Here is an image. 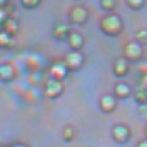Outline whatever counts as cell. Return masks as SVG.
<instances>
[{
	"label": "cell",
	"mask_w": 147,
	"mask_h": 147,
	"mask_svg": "<svg viewBox=\"0 0 147 147\" xmlns=\"http://www.w3.org/2000/svg\"><path fill=\"white\" fill-rule=\"evenodd\" d=\"M63 92V85L59 80H51L47 82L44 89V95L49 99H56Z\"/></svg>",
	"instance_id": "cell-2"
},
{
	"label": "cell",
	"mask_w": 147,
	"mask_h": 147,
	"mask_svg": "<svg viewBox=\"0 0 147 147\" xmlns=\"http://www.w3.org/2000/svg\"><path fill=\"white\" fill-rule=\"evenodd\" d=\"M69 45L75 49H80L81 46H82V43H83V39L82 37L80 36L79 34H71L69 36Z\"/></svg>",
	"instance_id": "cell-10"
},
{
	"label": "cell",
	"mask_w": 147,
	"mask_h": 147,
	"mask_svg": "<svg viewBox=\"0 0 147 147\" xmlns=\"http://www.w3.org/2000/svg\"><path fill=\"white\" fill-rule=\"evenodd\" d=\"M115 73L118 76H123L126 73V64L123 61H119L115 66Z\"/></svg>",
	"instance_id": "cell-14"
},
{
	"label": "cell",
	"mask_w": 147,
	"mask_h": 147,
	"mask_svg": "<svg viewBox=\"0 0 147 147\" xmlns=\"http://www.w3.org/2000/svg\"><path fill=\"white\" fill-rule=\"evenodd\" d=\"M12 42V37L7 33H0V46L1 47H7Z\"/></svg>",
	"instance_id": "cell-12"
},
{
	"label": "cell",
	"mask_w": 147,
	"mask_h": 147,
	"mask_svg": "<svg viewBox=\"0 0 147 147\" xmlns=\"http://www.w3.org/2000/svg\"><path fill=\"white\" fill-rule=\"evenodd\" d=\"M130 94L129 87L126 86L125 84H118L115 88V96L119 99H125L127 98Z\"/></svg>",
	"instance_id": "cell-9"
},
{
	"label": "cell",
	"mask_w": 147,
	"mask_h": 147,
	"mask_svg": "<svg viewBox=\"0 0 147 147\" xmlns=\"http://www.w3.org/2000/svg\"><path fill=\"white\" fill-rule=\"evenodd\" d=\"M135 100L138 103L142 105H146L147 103V92L145 90H140L135 94Z\"/></svg>",
	"instance_id": "cell-13"
},
{
	"label": "cell",
	"mask_w": 147,
	"mask_h": 147,
	"mask_svg": "<svg viewBox=\"0 0 147 147\" xmlns=\"http://www.w3.org/2000/svg\"><path fill=\"white\" fill-rule=\"evenodd\" d=\"M11 147H28V146H26V145H24V144H21V143H17V144L12 145Z\"/></svg>",
	"instance_id": "cell-17"
},
{
	"label": "cell",
	"mask_w": 147,
	"mask_h": 147,
	"mask_svg": "<svg viewBox=\"0 0 147 147\" xmlns=\"http://www.w3.org/2000/svg\"><path fill=\"white\" fill-rule=\"evenodd\" d=\"M66 33H67V28L65 26H58V28L55 30V35L56 37H58L59 39H64V37L66 36Z\"/></svg>",
	"instance_id": "cell-15"
},
{
	"label": "cell",
	"mask_w": 147,
	"mask_h": 147,
	"mask_svg": "<svg viewBox=\"0 0 147 147\" xmlns=\"http://www.w3.org/2000/svg\"><path fill=\"white\" fill-rule=\"evenodd\" d=\"M76 137V129L74 128V126L66 125L62 130V138L65 142H71Z\"/></svg>",
	"instance_id": "cell-8"
},
{
	"label": "cell",
	"mask_w": 147,
	"mask_h": 147,
	"mask_svg": "<svg viewBox=\"0 0 147 147\" xmlns=\"http://www.w3.org/2000/svg\"><path fill=\"white\" fill-rule=\"evenodd\" d=\"M137 147H147V139L139 142L138 144H137Z\"/></svg>",
	"instance_id": "cell-16"
},
{
	"label": "cell",
	"mask_w": 147,
	"mask_h": 147,
	"mask_svg": "<svg viewBox=\"0 0 147 147\" xmlns=\"http://www.w3.org/2000/svg\"><path fill=\"white\" fill-rule=\"evenodd\" d=\"M82 64V56L79 53H71L65 58V66L68 69H78Z\"/></svg>",
	"instance_id": "cell-4"
},
{
	"label": "cell",
	"mask_w": 147,
	"mask_h": 147,
	"mask_svg": "<svg viewBox=\"0 0 147 147\" xmlns=\"http://www.w3.org/2000/svg\"><path fill=\"white\" fill-rule=\"evenodd\" d=\"M15 77V69L12 65L2 64L0 65V80L4 82L12 81Z\"/></svg>",
	"instance_id": "cell-5"
},
{
	"label": "cell",
	"mask_w": 147,
	"mask_h": 147,
	"mask_svg": "<svg viewBox=\"0 0 147 147\" xmlns=\"http://www.w3.org/2000/svg\"><path fill=\"white\" fill-rule=\"evenodd\" d=\"M145 137H146V139H147V125L145 126Z\"/></svg>",
	"instance_id": "cell-18"
},
{
	"label": "cell",
	"mask_w": 147,
	"mask_h": 147,
	"mask_svg": "<svg viewBox=\"0 0 147 147\" xmlns=\"http://www.w3.org/2000/svg\"><path fill=\"white\" fill-rule=\"evenodd\" d=\"M126 54L130 58H137L141 55V51L137 44H129L126 49Z\"/></svg>",
	"instance_id": "cell-11"
},
{
	"label": "cell",
	"mask_w": 147,
	"mask_h": 147,
	"mask_svg": "<svg viewBox=\"0 0 147 147\" xmlns=\"http://www.w3.org/2000/svg\"><path fill=\"white\" fill-rule=\"evenodd\" d=\"M110 135L118 144H125L130 139V129L124 124H117L111 128Z\"/></svg>",
	"instance_id": "cell-1"
},
{
	"label": "cell",
	"mask_w": 147,
	"mask_h": 147,
	"mask_svg": "<svg viewBox=\"0 0 147 147\" xmlns=\"http://www.w3.org/2000/svg\"><path fill=\"white\" fill-rule=\"evenodd\" d=\"M66 69H67V68H66L65 64L64 65L63 64H55V65H53L51 71H52V75H53V77H54V79L60 81V79H62V78L65 76Z\"/></svg>",
	"instance_id": "cell-6"
},
{
	"label": "cell",
	"mask_w": 147,
	"mask_h": 147,
	"mask_svg": "<svg viewBox=\"0 0 147 147\" xmlns=\"http://www.w3.org/2000/svg\"><path fill=\"white\" fill-rule=\"evenodd\" d=\"M102 28L105 33L107 34H115L118 28H119V24L116 20H111V19H107L102 23Z\"/></svg>",
	"instance_id": "cell-7"
},
{
	"label": "cell",
	"mask_w": 147,
	"mask_h": 147,
	"mask_svg": "<svg viewBox=\"0 0 147 147\" xmlns=\"http://www.w3.org/2000/svg\"><path fill=\"white\" fill-rule=\"evenodd\" d=\"M99 106L104 113H111L117 107L116 98L110 95L103 96L99 101Z\"/></svg>",
	"instance_id": "cell-3"
}]
</instances>
